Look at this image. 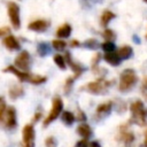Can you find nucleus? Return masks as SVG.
<instances>
[{"label":"nucleus","instance_id":"aec40b11","mask_svg":"<svg viewBox=\"0 0 147 147\" xmlns=\"http://www.w3.org/2000/svg\"><path fill=\"white\" fill-rule=\"evenodd\" d=\"M23 94H24V90H23V87H21L20 85H14V86H11L10 90H9V96H10L11 100H16V99H18L20 96H22Z\"/></svg>","mask_w":147,"mask_h":147},{"label":"nucleus","instance_id":"20e7f679","mask_svg":"<svg viewBox=\"0 0 147 147\" xmlns=\"http://www.w3.org/2000/svg\"><path fill=\"white\" fill-rule=\"evenodd\" d=\"M110 85H113V82L106 80L105 78L100 77V78H98L93 82L87 83L85 86H83L82 90H85V91H87L88 93H92V94H102L108 90V87Z\"/></svg>","mask_w":147,"mask_h":147},{"label":"nucleus","instance_id":"6ab92c4d","mask_svg":"<svg viewBox=\"0 0 147 147\" xmlns=\"http://www.w3.org/2000/svg\"><path fill=\"white\" fill-rule=\"evenodd\" d=\"M117 54L119 55L121 60L123 61V60H127V59H130V57L132 56V54H133V51H132L131 46L125 45V46H122V47L118 49Z\"/></svg>","mask_w":147,"mask_h":147},{"label":"nucleus","instance_id":"bb28decb","mask_svg":"<svg viewBox=\"0 0 147 147\" xmlns=\"http://www.w3.org/2000/svg\"><path fill=\"white\" fill-rule=\"evenodd\" d=\"M102 36H103V38H105L106 40H109V41H113V40L116 38L115 32H114L113 30H110V29H106V30L103 31Z\"/></svg>","mask_w":147,"mask_h":147},{"label":"nucleus","instance_id":"423d86ee","mask_svg":"<svg viewBox=\"0 0 147 147\" xmlns=\"http://www.w3.org/2000/svg\"><path fill=\"white\" fill-rule=\"evenodd\" d=\"M7 9H8V16L10 20V23L14 29H20L21 26V16H20V7L17 3L13 1L7 2Z\"/></svg>","mask_w":147,"mask_h":147},{"label":"nucleus","instance_id":"39448f33","mask_svg":"<svg viewBox=\"0 0 147 147\" xmlns=\"http://www.w3.org/2000/svg\"><path fill=\"white\" fill-rule=\"evenodd\" d=\"M62 109H63V101H62V99L60 96H55L53 99V102H52V109H51L49 114L47 115V117L44 121V126H48L52 122H54L61 115Z\"/></svg>","mask_w":147,"mask_h":147},{"label":"nucleus","instance_id":"e433bc0d","mask_svg":"<svg viewBox=\"0 0 147 147\" xmlns=\"http://www.w3.org/2000/svg\"><path fill=\"white\" fill-rule=\"evenodd\" d=\"M79 45H80V44H79L77 40H71V41H70V46H71V47H78Z\"/></svg>","mask_w":147,"mask_h":147},{"label":"nucleus","instance_id":"393cba45","mask_svg":"<svg viewBox=\"0 0 147 147\" xmlns=\"http://www.w3.org/2000/svg\"><path fill=\"white\" fill-rule=\"evenodd\" d=\"M101 48L105 53H108V52H114L115 51V44L113 41H109V40H106L101 44Z\"/></svg>","mask_w":147,"mask_h":147},{"label":"nucleus","instance_id":"2f4dec72","mask_svg":"<svg viewBox=\"0 0 147 147\" xmlns=\"http://www.w3.org/2000/svg\"><path fill=\"white\" fill-rule=\"evenodd\" d=\"M102 0H80V3L83 5V7H91L93 3H98V2H101Z\"/></svg>","mask_w":147,"mask_h":147},{"label":"nucleus","instance_id":"7c9ffc66","mask_svg":"<svg viewBox=\"0 0 147 147\" xmlns=\"http://www.w3.org/2000/svg\"><path fill=\"white\" fill-rule=\"evenodd\" d=\"M100 59H101V54H100V53L94 54V56L92 57V68H93V69H95V68L98 67V63H99Z\"/></svg>","mask_w":147,"mask_h":147},{"label":"nucleus","instance_id":"b1692460","mask_svg":"<svg viewBox=\"0 0 147 147\" xmlns=\"http://www.w3.org/2000/svg\"><path fill=\"white\" fill-rule=\"evenodd\" d=\"M52 46L55 51H64L67 47V42L61 40V39H55V40H53Z\"/></svg>","mask_w":147,"mask_h":147},{"label":"nucleus","instance_id":"c9c22d12","mask_svg":"<svg viewBox=\"0 0 147 147\" xmlns=\"http://www.w3.org/2000/svg\"><path fill=\"white\" fill-rule=\"evenodd\" d=\"M40 117H41V113H40V111H37V113L34 114V116H33L32 122H33V123H34V122H38V121L40 119Z\"/></svg>","mask_w":147,"mask_h":147},{"label":"nucleus","instance_id":"f257e3e1","mask_svg":"<svg viewBox=\"0 0 147 147\" xmlns=\"http://www.w3.org/2000/svg\"><path fill=\"white\" fill-rule=\"evenodd\" d=\"M2 71L3 72H10V74L15 75L21 82H28V83H31V84H34V85L42 84V83H45L47 80V78L45 76L33 75V74H30L29 71H22V70L17 69L14 65H9L6 69H3Z\"/></svg>","mask_w":147,"mask_h":147},{"label":"nucleus","instance_id":"ea45409f","mask_svg":"<svg viewBox=\"0 0 147 147\" xmlns=\"http://www.w3.org/2000/svg\"><path fill=\"white\" fill-rule=\"evenodd\" d=\"M144 1H145V2H146V3H147V0H144Z\"/></svg>","mask_w":147,"mask_h":147},{"label":"nucleus","instance_id":"2eb2a0df","mask_svg":"<svg viewBox=\"0 0 147 147\" xmlns=\"http://www.w3.org/2000/svg\"><path fill=\"white\" fill-rule=\"evenodd\" d=\"M103 59H105V61H106L107 63H109L110 65H114V67L119 65V64H121V62H122V60H121L119 55H118V54H117L115 51H114V52H108V53H105Z\"/></svg>","mask_w":147,"mask_h":147},{"label":"nucleus","instance_id":"ddd939ff","mask_svg":"<svg viewBox=\"0 0 147 147\" xmlns=\"http://www.w3.org/2000/svg\"><path fill=\"white\" fill-rule=\"evenodd\" d=\"M2 44H3V46H5L7 49H9V51H20V49H21V44H20V41L17 40L16 37H14V36H11V34H8L7 37H5L3 40H2Z\"/></svg>","mask_w":147,"mask_h":147},{"label":"nucleus","instance_id":"6e6552de","mask_svg":"<svg viewBox=\"0 0 147 147\" xmlns=\"http://www.w3.org/2000/svg\"><path fill=\"white\" fill-rule=\"evenodd\" d=\"M15 67L22 71H29L31 68V56L28 51H22L15 59Z\"/></svg>","mask_w":147,"mask_h":147},{"label":"nucleus","instance_id":"9d476101","mask_svg":"<svg viewBox=\"0 0 147 147\" xmlns=\"http://www.w3.org/2000/svg\"><path fill=\"white\" fill-rule=\"evenodd\" d=\"M117 139H118L121 142L125 144L126 146H130V145L134 141V134H133V132L130 130L129 124H123V125L119 126Z\"/></svg>","mask_w":147,"mask_h":147},{"label":"nucleus","instance_id":"412c9836","mask_svg":"<svg viewBox=\"0 0 147 147\" xmlns=\"http://www.w3.org/2000/svg\"><path fill=\"white\" fill-rule=\"evenodd\" d=\"M61 119H62V122H63L65 125L70 126V125H72V124L75 123L76 117H75V115H74L71 111H63L62 115H61Z\"/></svg>","mask_w":147,"mask_h":147},{"label":"nucleus","instance_id":"72a5a7b5","mask_svg":"<svg viewBox=\"0 0 147 147\" xmlns=\"http://www.w3.org/2000/svg\"><path fill=\"white\" fill-rule=\"evenodd\" d=\"M10 32V29L8 28V26H2V28H0V37H3V36H6V34H8Z\"/></svg>","mask_w":147,"mask_h":147},{"label":"nucleus","instance_id":"f8f14e48","mask_svg":"<svg viewBox=\"0 0 147 147\" xmlns=\"http://www.w3.org/2000/svg\"><path fill=\"white\" fill-rule=\"evenodd\" d=\"M49 25H51V23L46 20H36V21L29 23L28 29L36 31V32H44L49 28Z\"/></svg>","mask_w":147,"mask_h":147},{"label":"nucleus","instance_id":"a878e982","mask_svg":"<svg viewBox=\"0 0 147 147\" xmlns=\"http://www.w3.org/2000/svg\"><path fill=\"white\" fill-rule=\"evenodd\" d=\"M83 46L86 47V48H90V49H93L94 51V49H98V47L100 45H99V42L95 39H88V40H86V41L83 42Z\"/></svg>","mask_w":147,"mask_h":147},{"label":"nucleus","instance_id":"9b49d317","mask_svg":"<svg viewBox=\"0 0 147 147\" xmlns=\"http://www.w3.org/2000/svg\"><path fill=\"white\" fill-rule=\"evenodd\" d=\"M64 60H65V63L70 67V69L74 71V77H75V78L79 77V76L84 72L85 68H84L82 64H79L78 62H75V61L72 60L70 53H68V52L65 53V55H64Z\"/></svg>","mask_w":147,"mask_h":147},{"label":"nucleus","instance_id":"dca6fc26","mask_svg":"<svg viewBox=\"0 0 147 147\" xmlns=\"http://www.w3.org/2000/svg\"><path fill=\"white\" fill-rule=\"evenodd\" d=\"M77 133H78L79 136H82L83 138L88 139V138L92 136V129L90 127L88 124L82 123V124H79L78 127H77Z\"/></svg>","mask_w":147,"mask_h":147},{"label":"nucleus","instance_id":"4468645a","mask_svg":"<svg viewBox=\"0 0 147 147\" xmlns=\"http://www.w3.org/2000/svg\"><path fill=\"white\" fill-rule=\"evenodd\" d=\"M111 109H113V102L111 101H107V102H103V103H101V105H99L96 107L95 114L99 117H105V116H108L110 114Z\"/></svg>","mask_w":147,"mask_h":147},{"label":"nucleus","instance_id":"a19ab883","mask_svg":"<svg viewBox=\"0 0 147 147\" xmlns=\"http://www.w3.org/2000/svg\"><path fill=\"white\" fill-rule=\"evenodd\" d=\"M146 39H147V34H146Z\"/></svg>","mask_w":147,"mask_h":147},{"label":"nucleus","instance_id":"f03ea898","mask_svg":"<svg viewBox=\"0 0 147 147\" xmlns=\"http://www.w3.org/2000/svg\"><path fill=\"white\" fill-rule=\"evenodd\" d=\"M131 111V123H134L139 126H145L147 124V108L142 103V101L137 100L130 106Z\"/></svg>","mask_w":147,"mask_h":147},{"label":"nucleus","instance_id":"5701e85b","mask_svg":"<svg viewBox=\"0 0 147 147\" xmlns=\"http://www.w3.org/2000/svg\"><path fill=\"white\" fill-rule=\"evenodd\" d=\"M54 62H55V64H56L61 70H65L67 63H65L64 56H62V55H60V54H56V55L54 56Z\"/></svg>","mask_w":147,"mask_h":147},{"label":"nucleus","instance_id":"0eeeda50","mask_svg":"<svg viewBox=\"0 0 147 147\" xmlns=\"http://www.w3.org/2000/svg\"><path fill=\"white\" fill-rule=\"evenodd\" d=\"M0 125L6 127V129H14L17 125L16 121V110L14 107H7L5 115L0 122Z\"/></svg>","mask_w":147,"mask_h":147},{"label":"nucleus","instance_id":"4c0bfd02","mask_svg":"<svg viewBox=\"0 0 147 147\" xmlns=\"http://www.w3.org/2000/svg\"><path fill=\"white\" fill-rule=\"evenodd\" d=\"M91 147H101V146L98 141H93V142H91Z\"/></svg>","mask_w":147,"mask_h":147},{"label":"nucleus","instance_id":"c85d7f7f","mask_svg":"<svg viewBox=\"0 0 147 147\" xmlns=\"http://www.w3.org/2000/svg\"><path fill=\"white\" fill-rule=\"evenodd\" d=\"M45 145L46 147H57V142H56V139L54 137H47L46 140H45Z\"/></svg>","mask_w":147,"mask_h":147},{"label":"nucleus","instance_id":"7ed1b4c3","mask_svg":"<svg viewBox=\"0 0 147 147\" xmlns=\"http://www.w3.org/2000/svg\"><path fill=\"white\" fill-rule=\"evenodd\" d=\"M138 82V76L133 69H125L119 76L118 90L121 92H129Z\"/></svg>","mask_w":147,"mask_h":147},{"label":"nucleus","instance_id":"58836bf2","mask_svg":"<svg viewBox=\"0 0 147 147\" xmlns=\"http://www.w3.org/2000/svg\"><path fill=\"white\" fill-rule=\"evenodd\" d=\"M144 147H147V131H146V137H145V141H144Z\"/></svg>","mask_w":147,"mask_h":147},{"label":"nucleus","instance_id":"f704fd0d","mask_svg":"<svg viewBox=\"0 0 147 147\" xmlns=\"http://www.w3.org/2000/svg\"><path fill=\"white\" fill-rule=\"evenodd\" d=\"M76 119H77V121H80V122H84V121L86 119V116H85L84 111L78 110V114H77V118H76Z\"/></svg>","mask_w":147,"mask_h":147},{"label":"nucleus","instance_id":"1a4fd4ad","mask_svg":"<svg viewBox=\"0 0 147 147\" xmlns=\"http://www.w3.org/2000/svg\"><path fill=\"white\" fill-rule=\"evenodd\" d=\"M34 127L33 124H26L22 130V141L23 147H34Z\"/></svg>","mask_w":147,"mask_h":147},{"label":"nucleus","instance_id":"4be33fe9","mask_svg":"<svg viewBox=\"0 0 147 147\" xmlns=\"http://www.w3.org/2000/svg\"><path fill=\"white\" fill-rule=\"evenodd\" d=\"M115 18V14L110 10H103L102 15H101V18H100V23L102 26H106L111 20Z\"/></svg>","mask_w":147,"mask_h":147},{"label":"nucleus","instance_id":"cd10ccee","mask_svg":"<svg viewBox=\"0 0 147 147\" xmlns=\"http://www.w3.org/2000/svg\"><path fill=\"white\" fill-rule=\"evenodd\" d=\"M76 80V78L72 76V77H69L67 80H65V85H64V92L65 93H69L71 91V86L74 84V82Z\"/></svg>","mask_w":147,"mask_h":147},{"label":"nucleus","instance_id":"c756f323","mask_svg":"<svg viewBox=\"0 0 147 147\" xmlns=\"http://www.w3.org/2000/svg\"><path fill=\"white\" fill-rule=\"evenodd\" d=\"M141 93L145 98V100H147V77L144 78L142 84H141Z\"/></svg>","mask_w":147,"mask_h":147},{"label":"nucleus","instance_id":"473e14b6","mask_svg":"<svg viewBox=\"0 0 147 147\" xmlns=\"http://www.w3.org/2000/svg\"><path fill=\"white\" fill-rule=\"evenodd\" d=\"M90 146V142H88V140L87 139H83V140H79V141H77V144H76V147H88Z\"/></svg>","mask_w":147,"mask_h":147},{"label":"nucleus","instance_id":"f3484780","mask_svg":"<svg viewBox=\"0 0 147 147\" xmlns=\"http://www.w3.org/2000/svg\"><path fill=\"white\" fill-rule=\"evenodd\" d=\"M71 25L65 23L63 25H61L57 30H56V36L59 38H68L70 34H71Z\"/></svg>","mask_w":147,"mask_h":147},{"label":"nucleus","instance_id":"a211bd4d","mask_svg":"<svg viewBox=\"0 0 147 147\" xmlns=\"http://www.w3.org/2000/svg\"><path fill=\"white\" fill-rule=\"evenodd\" d=\"M51 45L48 42H45V41H41L37 45V53L39 56H47L49 53H51Z\"/></svg>","mask_w":147,"mask_h":147}]
</instances>
